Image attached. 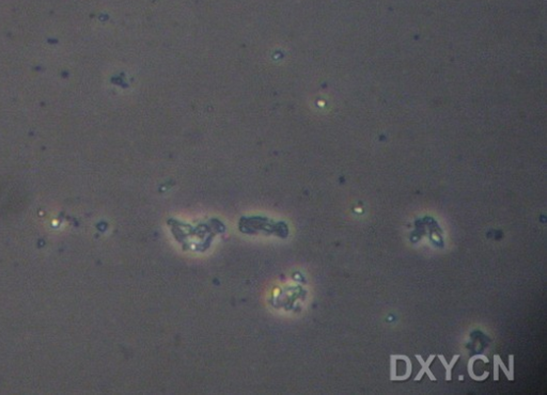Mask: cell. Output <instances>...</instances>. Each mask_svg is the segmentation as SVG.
<instances>
[{
	"label": "cell",
	"instance_id": "cell-1",
	"mask_svg": "<svg viewBox=\"0 0 547 395\" xmlns=\"http://www.w3.org/2000/svg\"><path fill=\"white\" fill-rule=\"evenodd\" d=\"M477 360H482L484 363H488V359H487L486 356H484V355H475V356H472V357L470 358L469 361H468L467 371H468V374H469L470 378H472L473 380H476V381H483V380H485V379H486L488 376H490V372L485 371L484 373H483V375H481V376L476 375V373L473 372V364H475V362H476Z\"/></svg>",
	"mask_w": 547,
	"mask_h": 395
},
{
	"label": "cell",
	"instance_id": "cell-2",
	"mask_svg": "<svg viewBox=\"0 0 547 395\" xmlns=\"http://www.w3.org/2000/svg\"><path fill=\"white\" fill-rule=\"evenodd\" d=\"M416 358H417L418 362L420 363V364H421V370H420V372L418 373V375H417L416 377H415V381L420 380V379H421V378L423 377L424 374H427L428 377L431 379V380H432V381H436V377L433 375V373L431 372V370H430V365H431V363L433 362L434 358H435V355H431V356L429 357L428 361H424V360L422 359V357L420 356V355H416Z\"/></svg>",
	"mask_w": 547,
	"mask_h": 395
},
{
	"label": "cell",
	"instance_id": "cell-3",
	"mask_svg": "<svg viewBox=\"0 0 547 395\" xmlns=\"http://www.w3.org/2000/svg\"><path fill=\"white\" fill-rule=\"evenodd\" d=\"M494 363H496L498 366L501 367V370L503 371L504 375H506V377L508 378L509 381L514 380V356L513 355L509 356V368L506 367V365L503 364L501 358L499 355H494Z\"/></svg>",
	"mask_w": 547,
	"mask_h": 395
},
{
	"label": "cell",
	"instance_id": "cell-4",
	"mask_svg": "<svg viewBox=\"0 0 547 395\" xmlns=\"http://www.w3.org/2000/svg\"><path fill=\"white\" fill-rule=\"evenodd\" d=\"M438 358H439L440 362L443 363V365H444L445 368H446V380L449 381V380H451V372H452V368H453V366H454V364L456 363L457 359H459V358H460V355H455L453 358H452V360H451L450 363H448V362L446 361L445 357H444L443 355H439Z\"/></svg>",
	"mask_w": 547,
	"mask_h": 395
}]
</instances>
